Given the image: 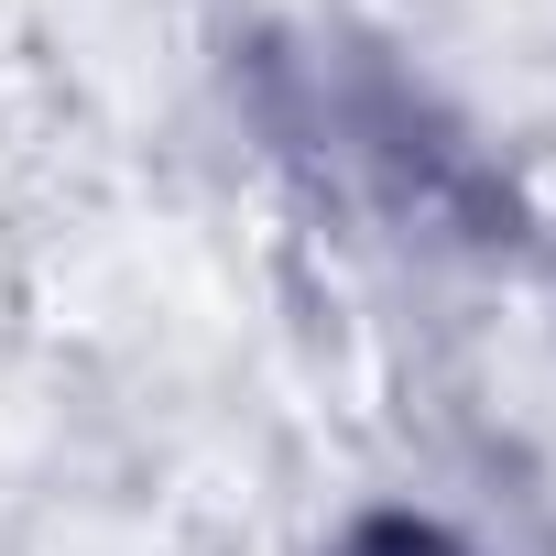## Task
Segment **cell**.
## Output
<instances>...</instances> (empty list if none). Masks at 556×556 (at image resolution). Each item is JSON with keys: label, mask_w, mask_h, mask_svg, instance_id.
<instances>
[{"label": "cell", "mask_w": 556, "mask_h": 556, "mask_svg": "<svg viewBox=\"0 0 556 556\" xmlns=\"http://www.w3.org/2000/svg\"><path fill=\"white\" fill-rule=\"evenodd\" d=\"M350 556H458V545H447V534H426V523H371Z\"/></svg>", "instance_id": "6da1fadb"}]
</instances>
